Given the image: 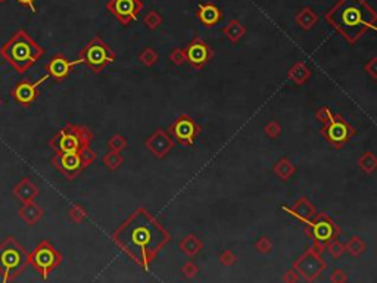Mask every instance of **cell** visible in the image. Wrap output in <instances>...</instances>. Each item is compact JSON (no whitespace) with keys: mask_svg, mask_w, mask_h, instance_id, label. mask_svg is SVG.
<instances>
[{"mask_svg":"<svg viewBox=\"0 0 377 283\" xmlns=\"http://www.w3.org/2000/svg\"><path fill=\"white\" fill-rule=\"evenodd\" d=\"M49 78L47 74H44L43 77L37 80V81H28V80H22V81H18L13 89L11 90V95L15 99V102L22 105V106H30L37 101V98L40 96L39 87Z\"/></svg>","mask_w":377,"mask_h":283,"instance_id":"15","label":"cell"},{"mask_svg":"<svg viewBox=\"0 0 377 283\" xmlns=\"http://www.w3.org/2000/svg\"><path fill=\"white\" fill-rule=\"evenodd\" d=\"M5 2H6V0H0V3H5Z\"/></svg>","mask_w":377,"mask_h":283,"instance_id":"45","label":"cell"},{"mask_svg":"<svg viewBox=\"0 0 377 283\" xmlns=\"http://www.w3.org/2000/svg\"><path fill=\"white\" fill-rule=\"evenodd\" d=\"M96 158L97 154L91 151L89 146L86 149L72 151V152H56L51 159V162L68 180H74L86 168L90 167L96 161Z\"/></svg>","mask_w":377,"mask_h":283,"instance_id":"6","label":"cell"},{"mask_svg":"<svg viewBox=\"0 0 377 283\" xmlns=\"http://www.w3.org/2000/svg\"><path fill=\"white\" fill-rule=\"evenodd\" d=\"M18 214H19V219L22 220L27 226L31 227V226H36L40 220L43 219L44 209L36 202V199H33V201L24 202L18 209Z\"/></svg>","mask_w":377,"mask_h":283,"instance_id":"21","label":"cell"},{"mask_svg":"<svg viewBox=\"0 0 377 283\" xmlns=\"http://www.w3.org/2000/svg\"><path fill=\"white\" fill-rule=\"evenodd\" d=\"M335 115V112L329 108V106H320L317 111H315V120L321 124H325L327 121L332 120V116Z\"/></svg>","mask_w":377,"mask_h":283,"instance_id":"37","label":"cell"},{"mask_svg":"<svg viewBox=\"0 0 377 283\" xmlns=\"http://www.w3.org/2000/svg\"><path fill=\"white\" fill-rule=\"evenodd\" d=\"M264 131L265 134L271 139L275 140L280 134H282V124L277 120H270L265 126H264Z\"/></svg>","mask_w":377,"mask_h":283,"instance_id":"34","label":"cell"},{"mask_svg":"<svg viewBox=\"0 0 377 283\" xmlns=\"http://www.w3.org/2000/svg\"><path fill=\"white\" fill-rule=\"evenodd\" d=\"M348 280V277H346V274H345V271L340 270V269H335V270L332 271V274H330V282L333 283H343Z\"/></svg>","mask_w":377,"mask_h":283,"instance_id":"42","label":"cell"},{"mask_svg":"<svg viewBox=\"0 0 377 283\" xmlns=\"http://www.w3.org/2000/svg\"><path fill=\"white\" fill-rule=\"evenodd\" d=\"M146 149L158 159H164L167 155L174 149L175 142L168 131L164 129H156L146 140H144Z\"/></svg>","mask_w":377,"mask_h":283,"instance_id":"16","label":"cell"},{"mask_svg":"<svg viewBox=\"0 0 377 283\" xmlns=\"http://www.w3.org/2000/svg\"><path fill=\"white\" fill-rule=\"evenodd\" d=\"M46 53V49L36 43L26 30L15 31L9 40L0 48V56L12 66L18 74L27 73Z\"/></svg>","mask_w":377,"mask_h":283,"instance_id":"3","label":"cell"},{"mask_svg":"<svg viewBox=\"0 0 377 283\" xmlns=\"http://www.w3.org/2000/svg\"><path fill=\"white\" fill-rule=\"evenodd\" d=\"M364 71L373 78V80H377V56L368 59L364 65Z\"/></svg>","mask_w":377,"mask_h":283,"instance_id":"41","label":"cell"},{"mask_svg":"<svg viewBox=\"0 0 377 283\" xmlns=\"http://www.w3.org/2000/svg\"><path fill=\"white\" fill-rule=\"evenodd\" d=\"M222 34L224 37L229 40L230 43H239L240 40L245 37L246 34V27L242 21L239 19H232L227 26L222 28Z\"/></svg>","mask_w":377,"mask_h":283,"instance_id":"24","label":"cell"},{"mask_svg":"<svg viewBox=\"0 0 377 283\" xmlns=\"http://www.w3.org/2000/svg\"><path fill=\"white\" fill-rule=\"evenodd\" d=\"M62 260H64L62 252L56 249L52 242L47 239L40 241L36 245V248L31 252H28L30 266L39 273L43 280L49 277V274L62 263Z\"/></svg>","mask_w":377,"mask_h":283,"instance_id":"9","label":"cell"},{"mask_svg":"<svg viewBox=\"0 0 377 283\" xmlns=\"http://www.w3.org/2000/svg\"><path fill=\"white\" fill-rule=\"evenodd\" d=\"M312 73L311 69L304 64L302 61H298L292 65L289 69H287V78L295 83L296 86H304L310 78H311Z\"/></svg>","mask_w":377,"mask_h":283,"instance_id":"22","label":"cell"},{"mask_svg":"<svg viewBox=\"0 0 377 283\" xmlns=\"http://www.w3.org/2000/svg\"><path fill=\"white\" fill-rule=\"evenodd\" d=\"M19 5H22V6H27V8H30L31 9V12H37V8L34 6V2L36 0H16Z\"/></svg>","mask_w":377,"mask_h":283,"instance_id":"44","label":"cell"},{"mask_svg":"<svg viewBox=\"0 0 377 283\" xmlns=\"http://www.w3.org/2000/svg\"><path fill=\"white\" fill-rule=\"evenodd\" d=\"M93 139L94 134L89 127L68 123L49 140V146L55 152H72L89 148Z\"/></svg>","mask_w":377,"mask_h":283,"instance_id":"5","label":"cell"},{"mask_svg":"<svg viewBox=\"0 0 377 283\" xmlns=\"http://www.w3.org/2000/svg\"><path fill=\"white\" fill-rule=\"evenodd\" d=\"M236 255H234L233 252L230 251V249H224L220 252V255H218V261H220V264L222 266H233L234 263H236Z\"/></svg>","mask_w":377,"mask_h":283,"instance_id":"40","label":"cell"},{"mask_svg":"<svg viewBox=\"0 0 377 283\" xmlns=\"http://www.w3.org/2000/svg\"><path fill=\"white\" fill-rule=\"evenodd\" d=\"M139 61L144 65V66H154V65L159 61V55L154 48H144L143 51L139 53Z\"/></svg>","mask_w":377,"mask_h":283,"instance_id":"30","label":"cell"},{"mask_svg":"<svg viewBox=\"0 0 377 283\" xmlns=\"http://www.w3.org/2000/svg\"><path fill=\"white\" fill-rule=\"evenodd\" d=\"M304 233L312 239V248L323 254L325 246L340 236V227L329 214L318 213L304 224Z\"/></svg>","mask_w":377,"mask_h":283,"instance_id":"7","label":"cell"},{"mask_svg":"<svg viewBox=\"0 0 377 283\" xmlns=\"http://www.w3.org/2000/svg\"><path fill=\"white\" fill-rule=\"evenodd\" d=\"M179 248H180V251H182L184 255H187V257H196L202 251L204 242L196 234L190 233V234L184 236L182 241L179 242Z\"/></svg>","mask_w":377,"mask_h":283,"instance_id":"23","label":"cell"},{"mask_svg":"<svg viewBox=\"0 0 377 283\" xmlns=\"http://www.w3.org/2000/svg\"><path fill=\"white\" fill-rule=\"evenodd\" d=\"M87 209L84 208L83 205H72L69 209H68V217L71 221H74L76 224H80V223H83L84 220L87 219Z\"/></svg>","mask_w":377,"mask_h":283,"instance_id":"31","label":"cell"},{"mask_svg":"<svg viewBox=\"0 0 377 283\" xmlns=\"http://www.w3.org/2000/svg\"><path fill=\"white\" fill-rule=\"evenodd\" d=\"M28 266V251L13 236H6L0 244V274L3 282L16 280Z\"/></svg>","mask_w":377,"mask_h":283,"instance_id":"4","label":"cell"},{"mask_svg":"<svg viewBox=\"0 0 377 283\" xmlns=\"http://www.w3.org/2000/svg\"><path fill=\"white\" fill-rule=\"evenodd\" d=\"M200 131H202L200 126L196 123L195 118L189 114L179 115L169 124V134L172 136L174 142H177L179 145L186 146V148L195 146V142L197 136L200 134Z\"/></svg>","mask_w":377,"mask_h":283,"instance_id":"11","label":"cell"},{"mask_svg":"<svg viewBox=\"0 0 377 283\" xmlns=\"http://www.w3.org/2000/svg\"><path fill=\"white\" fill-rule=\"evenodd\" d=\"M293 267L298 270L300 277H304L307 282H314L321 276V273H324L327 264L321 257V252H318L311 246L295 261Z\"/></svg>","mask_w":377,"mask_h":283,"instance_id":"12","label":"cell"},{"mask_svg":"<svg viewBox=\"0 0 377 283\" xmlns=\"http://www.w3.org/2000/svg\"><path fill=\"white\" fill-rule=\"evenodd\" d=\"M299 279H300L299 273H298V270H296L295 267H292V269L286 270L285 276H283V282L295 283V282H298Z\"/></svg>","mask_w":377,"mask_h":283,"instance_id":"43","label":"cell"},{"mask_svg":"<svg viewBox=\"0 0 377 283\" xmlns=\"http://www.w3.org/2000/svg\"><path fill=\"white\" fill-rule=\"evenodd\" d=\"M324 19L349 44H355L368 31L377 33V12L367 0H338Z\"/></svg>","mask_w":377,"mask_h":283,"instance_id":"2","label":"cell"},{"mask_svg":"<svg viewBox=\"0 0 377 283\" xmlns=\"http://www.w3.org/2000/svg\"><path fill=\"white\" fill-rule=\"evenodd\" d=\"M186 62L190 65L193 69H202L209 64V61L214 58V51L211 46L199 37H195L186 48Z\"/></svg>","mask_w":377,"mask_h":283,"instance_id":"14","label":"cell"},{"mask_svg":"<svg viewBox=\"0 0 377 283\" xmlns=\"http://www.w3.org/2000/svg\"><path fill=\"white\" fill-rule=\"evenodd\" d=\"M0 106H2V101H0Z\"/></svg>","mask_w":377,"mask_h":283,"instance_id":"46","label":"cell"},{"mask_svg":"<svg viewBox=\"0 0 377 283\" xmlns=\"http://www.w3.org/2000/svg\"><path fill=\"white\" fill-rule=\"evenodd\" d=\"M325 249L329 251V254H330L333 258H340L345 252H346V251H345V245L342 244L340 241H338V239L332 241L330 244L325 246Z\"/></svg>","mask_w":377,"mask_h":283,"instance_id":"35","label":"cell"},{"mask_svg":"<svg viewBox=\"0 0 377 283\" xmlns=\"http://www.w3.org/2000/svg\"><path fill=\"white\" fill-rule=\"evenodd\" d=\"M282 209L287 213L289 216L295 217L296 220H299L302 224H305L307 221L312 220L318 213H317V208L312 204L311 201L307 198V196H300L299 199H296L293 202V205L282 206Z\"/></svg>","mask_w":377,"mask_h":283,"instance_id":"18","label":"cell"},{"mask_svg":"<svg viewBox=\"0 0 377 283\" xmlns=\"http://www.w3.org/2000/svg\"><path fill=\"white\" fill-rule=\"evenodd\" d=\"M144 5L142 0H109L106 9L112 13L122 26H130L137 21L139 15L143 11Z\"/></svg>","mask_w":377,"mask_h":283,"instance_id":"13","label":"cell"},{"mask_svg":"<svg viewBox=\"0 0 377 283\" xmlns=\"http://www.w3.org/2000/svg\"><path fill=\"white\" fill-rule=\"evenodd\" d=\"M143 24L149 30H156L162 24V15L158 11H150V12L146 13V16L143 18Z\"/></svg>","mask_w":377,"mask_h":283,"instance_id":"33","label":"cell"},{"mask_svg":"<svg viewBox=\"0 0 377 283\" xmlns=\"http://www.w3.org/2000/svg\"><path fill=\"white\" fill-rule=\"evenodd\" d=\"M358 167L361 171H364L365 174H371L377 170V156L373 152L367 151L360 156L358 159Z\"/></svg>","mask_w":377,"mask_h":283,"instance_id":"27","label":"cell"},{"mask_svg":"<svg viewBox=\"0 0 377 283\" xmlns=\"http://www.w3.org/2000/svg\"><path fill=\"white\" fill-rule=\"evenodd\" d=\"M78 58L81 64L86 65L91 73L99 74L108 65L115 62L117 55L109 44H106L99 36H96L83 46V49L78 53Z\"/></svg>","mask_w":377,"mask_h":283,"instance_id":"8","label":"cell"},{"mask_svg":"<svg viewBox=\"0 0 377 283\" xmlns=\"http://www.w3.org/2000/svg\"><path fill=\"white\" fill-rule=\"evenodd\" d=\"M295 21H296V24H298L302 30L310 31V30H312L314 27L317 26V22H318V13L315 12L314 9H311V8H304V9H300L299 12H298L296 18H295Z\"/></svg>","mask_w":377,"mask_h":283,"instance_id":"25","label":"cell"},{"mask_svg":"<svg viewBox=\"0 0 377 283\" xmlns=\"http://www.w3.org/2000/svg\"><path fill=\"white\" fill-rule=\"evenodd\" d=\"M168 58L169 61L177 66H182V65L186 64V53H184V49H180V48L172 49L168 55Z\"/></svg>","mask_w":377,"mask_h":283,"instance_id":"38","label":"cell"},{"mask_svg":"<svg viewBox=\"0 0 377 283\" xmlns=\"http://www.w3.org/2000/svg\"><path fill=\"white\" fill-rule=\"evenodd\" d=\"M112 241L134 264L149 271L171 234L146 208H137L114 230Z\"/></svg>","mask_w":377,"mask_h":283,"instance_id":"1","label":"cell"},{"mask_svg":"<svg viewBox=\"0 0 377 283\" xmlns=\"http://www.w3.org/2000/svg\"><path fill=\"white\" fill-rule=\"evenodd\" d=\"M274 174L280 179L282 181H286L289 179H292L296 173V167L287 159V158H282L279 159L273 167Z\"/></svg>","mask_w":377,"mask_h":283,"instance_id":"26","label":"cell"},{"mask_svg":"<svg viewBox=\"0 0 377 283\" xmlns=\"http://www.w3.org/2000/svg\"><path fill=\"white\" fill-rule=\"evenodd\" d=\"M124 162V156L121 155V152H115V151H109L104 155L102 158V164L105 166L106 170L109 171H115L118 168L122 166Z\"/></svg>","mask_w":377,"mask_h":283,"instance_id":"29","label":"cell"},{"mask_svg":"<svg viewBox=\"0 0 377 283\" xmlns=\"http://www.w3.org/2000/svg\"><path fill=\"white\" fill-rule=\"evenodd\" d=\"M127 145H129V140L124 137V136H121V134H114V136H111L109 137V140H108V148H109V151H115V152H121V151H124L125 148H127Z\"/></svg>","mask_w":377,"mask_h":283,"instance_id":"32","label":"cell"},{"mask_svg":"<svg viewBox=\"0 0 377 283\" xmlns=\"http://www.w3.org/2000/svg\"><path fill=\"white\" fill-rule=\"evenodd\" d=\"M180 271H182V274L184 277L192 279V277H195L196 274L199 273V267L196 266L193 261H187L186 264H183V267L180 269Z\"/></svg>","mask_w":377,"mask_h":283,"instance_id":"39","label":"cell"},{"mask_svg":"<svg viewBox=\"0 0 377 283\" xmlns=\"http://www.w3.org/2000/svg\"><path fill=\"white\" fill-rule=\"evenodd\" d=\"M367 249V244L360 236H352L351 239L345 244V251L351 254L352 257H360L363 255Z\"/></svg>","mask_w":377,"mask_h":283,"instance_id":"28","label":"cell"},{"mask_svg":"<svg viewBox=\"0 0 377 283\" xmlns=\"http://www.w3.org/2000/svg\"><path fill=\"white\" fill-rule=\"evenodd\" d=\"M78 64H81L80 58L77 61H69L65 55L58 53L47 61V64L44 65V69L49 77H53L56 81H62L72 73L74 66H77Z\"/></svg>","mask_w":377,"mask_h":283,"instance_id":"17","label":"cell"},{"mask_svg":"<svg viewBox=\"0 0 377 283\" xmlns=\"http://www.w3.org/2000/svg\"><path fill=\"white\" fill-rule=\"evenodd\" d=\"M255 249L260 252V254H270L271 249H273V242L270 238L267 236H261L260 239L255 242Z\"/></svg>","mask_w":377,"mask_h":283,"instance_id":"36","label":"cell"},{"mask_svg":"<svg viewBox=\"0 0 377 283\" xmlns=\"http://www.w3.org/2000/svg\"><path fill=\"white\" fill-rule=\"evenodd\" d=\"M355 136H357L355 127L339 114L332 116V120L323 124L321 129V137L335 149H342Z\"/></svg>","mask_w":377,"mask_h":283,"instance_id":"10","label":"cell"},{"mask_svg":"<svg viewBox=\"0 0 377 283\" xmlns=\"http://www.w3.org/2000/svg\"><path fill=\"white\" fill-rule=\"evenodd\" d=\"M196 18L204 27L212 28L221 22L224 13H222L221 8H218L214 3H199L197 11H196Z\"/></svg>","mask_w":377,"mask_h":283,"instance_id":"19","label":"cell"},{"mask_svg":"<svg viewBox=\"0 0 377 283\" xmlns=\"http://www.w3.org/2000/svg\"><path fill=\"white\" fill-rule=\"evenodd\" d=\"M40 189L37 184H34L31 179L24 177L18 181L15 186L12 187V195L19 201V202H28V201H33L39 196Z\"/></svg>","mask_w":377,"mask_h":283,"instance_id":"20","label":"cell"}]
</instances>
